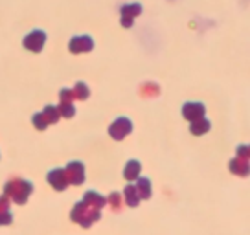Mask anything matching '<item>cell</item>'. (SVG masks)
I'll list each match as a JSON object with an SVG mask.
<instances>
[{
  "mask_svg": "<svg viewBox=\"0 0 250 235\" xmlns=\"http://www.w3.org/2000/svg\"><path fill=\"white\" fill-rule=\"evenodd\" d=\"M57 110H59V114H61V118H72L74 114H76V109H74V105L72 103H59V107H57Z\"/></svg>",
  "mask_w": 250,
  "mask_h": 235,
  "instance_id": "18",
  "label": "cell"
},
{
  "mask_svg": "<svg viewBox=\"0 0 250 235\" xmlns=\"http://www.w3.org/2000/svg\"><path fill=\"white\" fill-rule=\"evenodd\" d=\"M237 157L245 158V160H250V145H239V147H237Z\"/></svg>",
  "mask_w": 250,
  "mask_h": 235,
  "instance_id": "21",
  "label": "cell"
},
{
  "mask_svg": "<svg viewBox=\"0 0 250 235\" xmlns=\"http://www.w3.org/2000/svg\"><path fill=\"white\" fill-rule=\"evenodd\" d=\"M107 204H110V208H112L114 212H118V210L122 208V195H120L118 191L110 193V195L107 196Z\"/></svg>",
  "mask_w": 250,
  "mask_h": 235,
  "instance_id": "19",
  "label": "cell"
},
{
  "mask_svg": "<svg viewBox=\"0 0 250 235\" xmlns=\"http://www.w3.org/2000/svg\"><path fill=\"white\" fill-rule=\"evenodd\" d=\"M8 212H9V198L6 195H2L0 196V215Z\"/></svg>",
  "mask_w": 250,
  "mask_h": 235,
  "instance_id": "23",
  "label": "cell"
},
{
  "mask_svg": "<svg viewBox=\"0 0 250 235\" xmlns=\"http://www.w3.org/2000/svg\"><path fill=\"white\" fill-rule=\"evenodd\" d=\"M136 191L140 195V200H149L151 195H153V189H151V180L146 178V176H140L136 180Z\"/></svg>",
  "mask_w": 250,
  "mask_h": 235,
  "instance_id": "10",
  "label": "cell"
},
{
  "mask_svg": "<svg viewBox=\"0 0 250 235\" xmlns=\"http://www.w3.org/2000/svg\"><path fill=\"white\" fill-rule=\"evenodd\" d=\"M124 198H125V202H127L129 208H136V206L140 204V195H138V191H136V186H133V184L125 186Z\"/></svg>",
  "mask_w": 250,
  "mask_h": 235,
  "instance_id": "11",
  "label": "cell"
},
{
  "mask_svg": "<svg viewBox=\"0 0 250 235\" xmlns=\"http://www.w3.org/2000/svg\"><path fill=\"white\" fill-rule=\"evenodd\" d=\"M228 169L234 173V175H237V176H249L250 175V160L235 157L234 160H230Z\"/></svg>",
  "mask_w": 250,
  "mask_h": 235,
  "instance_id": "7",
  "label": "cell"
},
{
  "mask_svg": "<svg viewBox=\"0 0 250 235\" xmlns=\"http://www.w3.org/2000/svg\"><path fill=\"white\" fill-rule=\"evenodd\" d=\"M72 92H74V98H78V99H86L90 96V90H88V86L85 83H78Z\"/></svg>",
  "mask_w": 250,
  "mask_h": 235,
  "instance_id": "17",
  "label": "cell"
},
{
  "mask_svg": "<svg viewBox=\"0 0 250 235\" xmlns=\"http://www.w3.org/2000/svg\"><path fill=\"white\" fill-rule=\"evenodd\" d=\"M59 98H61L62 103H72V99H74V92L68 90V88H62L61 92H59Z\"/></svg>",
  "mask_w": 250,
  "mask_h": 235,
  "instance_id": "20",
  "label": "cell"
},
{
  "mask_svg": "<svg viewBox=\"0 0 250 235\" xmlns=\"http://www.w3.org/2000/svg\"><path fill=\"white\" fill-rule=\"evenodd\" d=\"M42 40H44V37H42L41 33H35L33 37H28L26 46L30 48V50H33V52H39L41 48H42Z\"/></svg>",
  "mask_w": 250,
  "mask_h": 235,
  "instance_id": "15",
  "label": "cell"
},
{
  "mask_svg": "<svg viewBox=\"0 0 250 235\" xmlns=\"http://www.w3.org/2000/svg\"><path fill=\"white\" fill-rule=\"evenodd\" d=\"M31 191H33V184L24 178H17V176L6 182V186H4V195L11 198L15 204H26Z\"/></svg>",
  "mask_w": 250,
  "mask_h": 235,
  "instance_id": "1",
  "label": "cell"
},
{
  "mask_svg": "<svg viewBox=\"0 0 250 235\" xmlns=\"http://www.w3.org/2000/svg\"><path fill=\"white\" fill-rule=\"evenodd\" d=\"M210 129H211V123L206 119V118L197 119V121H193V123H191V127H189V131L195 134V136H203V134L210 133Z\"/></svg>",
  "mask_w": 250,
  "mask_h": 235,
  "instance_id": "12",
  "label": "cell"
},
{
  "mask_svg": "<svg viewBox=\"0 0 250 235\" xmlns=\"http://www.w3.org/2000/svg\"><path fill=\"white\" fill-rule=\"evenodd\" d=\"M83 202H85L86 206L94 208V210H102V208L107 206V198L102 196L100 193H96V191H86L85 196H83Z\"/></svg>",
  "mask_w": 250,
  "mask_h": 235,
  "instance_id": "8",
  "label": "cell"
},
{
  "mask_svg": "<svg viewBox=\"0 0 250 235\" xmlns=\"http://www.w3.org/2000/svg\"><path fill=\"white\" fill-rule=\"evenodd\" d=\"M31 123H33V127H35L37 131H44V129L50 125L42 112H37V114H33V116H31Z\"/></svg>",
  "mask_w": 250,
  "mask_h": 235,
  "instance_id": "16",
  "label": "cell"
},
{
  "mask_svg": "<svg viewBox=\"0 0 250 235\" xmlns=\"http://www.w3.org/2000/svg\"><path fill=\"white\" fill-rule=\"evenodd\" d=\"M92 48V40L90 39H76V40H72V44H70V50L72 52H88Z\"/></svg>",
  "mask_w": 250,
  "mask_h": 235,
  "instance_id": "13",
  "label": "cell"
},
{
  "mask_svg": "<svg viewBox=\"0 0 250 235\" xmlns=\"http://www.w3.org/2000/svg\"><path fill=\"white\" fill-rule=\"evenodd\" d=\"M11 222H13V215H11V212L2 213V215H0V226H9Z\"/></svg>",
  "mask_w": 250,
  "mask_h": 235,
  "instance_id": "22",
  "label": "cell"
},
{
  "mask_svg": "<svg viewBox=\"0 0 250 235\" xmlns=\"http://www.w3.org/2000/svg\"><path fill=\"white\" fill-rule=\"evenodd\" d=\"M140 171H142L140 162H138V160H129L124 169V178L129 182L138 180V178H140Z\"/></svg>",
  "mask_w": 250,
  "mask_h": 235,
  "instance_id": "9",
  "label": "cell"
},
{
  "mask_svg": "<svg viewBox=\"0 0 250 235\" xmlns=\"http://www.w3.org/2000/svg\"><path fill=\"white\" fill-rule=\"evenodd\" d=\"M42 114H44V118H46V121L50 123V125L57 123V121H59V118H61L59 110H57V107H52V105H48L46 109L42 110Z\"/></svg>",
  "mask_w": 250,
  "mask_h": 235,
  "instance_id": "14",
  "label": "cell"
},
{
  "mask_svg": "<svg viewBox=\"0 0 250 235\" xmlns=\"http://www.w3.org/2000/svg\"><path fill=\"white\" fill-rule=\"evenodd\" d=\"M131 131H133V123H131L129 118H118L116 121L109 127L110 138L116 141H122L127 134H131Z\"/></svg>",
  "mask_w": 250,
  "mask_h": 235,
  "instance_id": "3",
  "label": "cell"
},
{
  "mask_svg": "<svg viewBox=\"0 0 250 235\" xmlns=\"http://www.w3.org/2000/svg\"><path fill=\"white\" fill-rule=\"evenodd\" d=\"M204 112H206V109H204L203 103H184V107H182V116L191 123L204 118Z\"/></svg>",
  "mask_w": 250,
  "mask_h": 235,
  "instance_id": "6",
  "label": "cell"
},
{
  "mask_svg": "<svg viewBox=\"0 0 250 235\" xmlns=\"http://www.w3.org/2000/svg\"><path fill=\"white\" fill-rule=\"evenodd\" d=\"M46 180L48 184L55 189V191H64V189L68 188V176H66V171L61 169V167H55L52 171L46 175Z\"/></svg>",
  "mask_w": 250,
  "mask_h": 235,
  "instance_id": "4",
  "label": "cell"
},
{
  "mask_svg": "<svg viewBox=\"0 0 250 235\" xmlns=\"http://www.w3.org/2000/svg\"><path fill=\"white\" fill-rule=\"evenodd\" d=\"M66 171V176H68V182L72 186H81L85 182V165L81 162H70V164L64 167Z\"/></svg>",
  "mask_w": 250,
  "mask_h": 235,
  "instance_id": "5",
  "label": "cell"
},
{
  "mask_svg": "<svg viewBox=\"0 0 250 235\" xmlns=\"http://www.w3.org/2000/svg\"><path fill=\"white\" fill-rule=\"evenodd\" d=\"M70 219L74 222H78L81 228H90L96 222V220L102 219V213L100 210H94L90 206H86L83 200L78 204H74V208H72L70 212Z\"/></svg>",
  "mask_w": 250,
  "mask_h": 235,
  "instance_id": "2",
  "label": "cell"
}]
</instances>
